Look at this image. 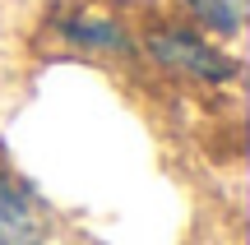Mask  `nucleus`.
Masks as SVG:
<instances>
[{
    "label": "nucleus",
    "instance_id": "nucleus-1",
    "mask_svg": "<svg viewBox=\"0 0 250 245\" xmlns=\"http://www.w3.org/2000/svg\"><path fill=\"white\" fill-rule=\"evenodd\" d=\"M148 51H153L158 65L181 70V74H195V79H232L236 74V65L227 60L223 51H213V46H208L204 37H195V33H176V28L153 33Z\"/></svg>",
    "mask_w": 250,
    "mask_h": 245
},
{
    "label": "nucleus",
    "instance_id": "nucleus-2",
    "mask_svg": "<svg viewBox=\"0 0 250 245\" xmlns=\"http://www.w3.org/2000/svg\"><path fill=\"white\" fill-rule=\"evenodd\" d=\"M46 208L0 171V245H46Z\"/></svg>",
    "mask_w": 250,
    "mask_h": 245
},
{
    "label": "nucleus",
    "instance_id": "nucleus-3",
    "mask_svg": "<svg viewBox=\"0 0 250 245\" xmlns=\"http://www.w3.org/2000/svg\"><path fill=\"white\" fill-rule=\"evenodd\" d=\"M61 28H65V37H74V42H83V46H102V51H125V46H130L111 19H70V23H61Z\"/></svg>",
    "mask_w": 250,
    "mask_h": 245
},
{
    "label": "nucleus",
    "instance_id": "nucleus-4",
    "mask_svg": "<svg viewBox=\"0 0 250 245\" xmlns=\"http://www.w3.org/2000/svg\"><path fill=\"white\" fill-rule=\"evenodd\" d=\"M208 28L218 33H241V19H246V0H186Z\"/></svg>",
    "mask_w": 250,
    "mask_h": 245
}]
</instances>
